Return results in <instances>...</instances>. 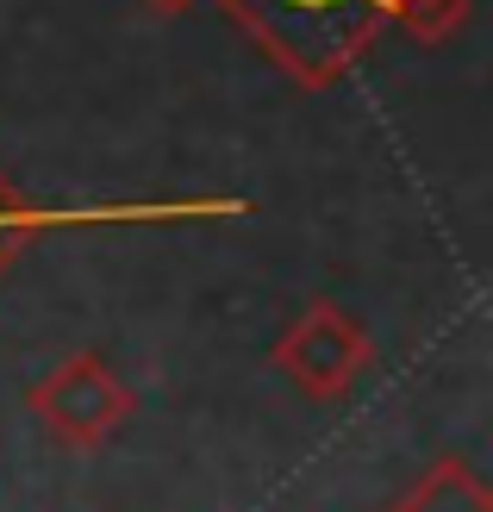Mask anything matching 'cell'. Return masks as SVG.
<instances>
[{
	"label": "cell",
	"instance_id": "obj_1",
	"mask_svg": "<svg viewBox=\"0 0 493 512\" xmlns=\"http://www.w3.org/2000/svg\"><path fill=\"white\" fill-rule=\"evenodd\" d=\"M219 7L300 88H331L375 50L400 0H219Z\"/></svg>",
	"mask_w": 493,
	"mask_h": 512
},
{
	"label": "cell",
	"instance_id": "obj_2",
	"mask_svg": "<svg viewBox=\"0 0 493 512\" xmlns=\"http://www.w3.org/2000/svg\"><path fill=\"white\" fill-rule=\"evenodd\" d=\"M25 406H32V419L63 450H94V444H107L113 431L132 419V388L119 381V369L107 363V356L75 350L25 394Z\"/></svg>",
	"mask_w": 493,
	"mask_h": 512
},
{
	"label": "cell",
	"instance_id": "obj_4",
	"mask_svg": "<svg viewBox=\"0 0 493 512\" xmlns=\"http://www.w3.org/2000/svg\"><path fill=\"white\" fill-rule=\"evenodd\" d=\"M387 512H493V488L469 456H437Z\"/></svg>",
	"mask_w": 493,
	"mask_h": 512
},
{
	"label": "cell",
	"instance_id": "obj_5",
	"mask_svg": "<svg viewBox=\"0 0 493 512\" xmlns=\"http://www.w3.org/2000/svg\"><path fill=\"white\" fill-rule=\"evenodd\" d=\"M462 19H469V0H400L394 7V25L412 32L419 44H444Z\"/></svg>",
	"mask_w": 493,
	"mask_h": 512
},
{
	"label": "cell",
	"instance_id": "obj_6",
	"mask_svg": "<svg viewBox=\"0 0 493 512\" xmlns=\"http://www.w3.org/2000/svg\"><path fill=\"white\" fill-rule=\"evenodd\" d=\"M38 225H44V213H32V207H25V200H19V188L7 182V175H0V275L13 269V256H19V244L32 238Z\"/></svg>",
	"mask_w": 493,
	"mask_h": 512
},
{
	"label": "cell",
	"instance_id": "obj_3",
	"mask_svg": "<svg viewBox=\"0 0 493 512\" xmlns=\"http://www.w3.org/2000/svg\"><path fill=\"white\" fill-rule=\"evenodd\" d=\"M369 331H362V319H350L344 306L331 300H313L306 313L275 338V369L281 381H294V394L306 400H337L356 388V375L369 369Z\"/></svg>",
	"mask_w": 493,
	"mask_h": 512
},
{
	"label": "cell",
	"instance_id": "obj_7",
	"mask_svg": "<svg viewBox=\"0 0 493 512\" xmlns=\"http://www.w3.org/2000/svg\"><path fill=\"white\" fill-rule=\"evenodd\" d=\"M144 7H150V13H188L194 0H144Z\"/></svg>",
	"mask_w": 493,
	"mask_h": 512
}]
</instances>
